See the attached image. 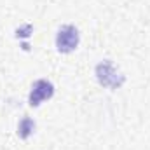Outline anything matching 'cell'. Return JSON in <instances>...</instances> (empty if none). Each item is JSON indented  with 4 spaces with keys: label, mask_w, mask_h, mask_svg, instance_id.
Wrapping results in <instances>:
<instances>
[{
    "label": "cell",
    "mask_w": 150,
    "mask_h": 150,
    "mask_svg": "<svg viewBox=\"0 0 150 150\" xmlns=\"http://www.w3.org/2000/svg\"><path fill=\"white\" fill-rule=\"evenodd\" d=\"M79 45V30L74 25H65L58 30L56 35V47L59 52H72Z\"/></svg>",
    "instance_id": "2"
},
{
    "label": "cell",
    "mask_w": 150,
    "mask_h": 150,
    "mask_svg": "<svg viewBox=\"0 0 150 150\" xmlns=\"http://www.w3.org/2000/svg\"><path fill=\"white\" fill-rule=\"evenodd\" d=\"M96 77H98V82L105 87H110V89H117L124 84V77L115 70L112 61L105 59L101 61L98 67H96Z\"/></svg>",
    "instance_id": "1"
},
{
    "label": "cell",
    "mask_w": 150,
    "mask_h": 150,
    "mask_svg": "<svg viewBox=\"0 0 150 150\" xmlns=\"http://www.w3.org/2000/svg\"><path fill=\"white\" fill-rule=\"evenodd\" d=\"M54 94V86L47 80V79H38L33 82L30 96H28V103L32 107H38L44 100H49Z\"/></svg>",
    "instance_id": "3"
},
{
    "label": "cell",
    "mask_w": 150,
    "mask_h": 150,
    "mask_svg": "<svg viewBox=\"0 0 150 150\" xmlns=\"http://www.w3.org/2000/svg\"><path fill=\"white\" fill-rule=\"evenodd\" d=\"M33 129H35V122H33L30 117H23V119L19 120V124H18V134H19V138H23V140H26V138L33 133Z\"/></svg>",
    "instance_id": "4"
}]
</instances>
